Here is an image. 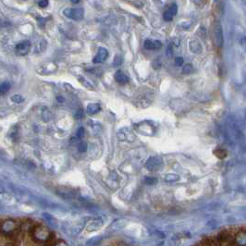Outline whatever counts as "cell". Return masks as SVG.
Segmentation results:
<instances>
[{
  "label": "cell",
  "instance_id": "4316f807",
  "mask_svg": "<svg viewBox=\"0 0 246 246\" xmlns=\"http://www.w3.org/2000/svg\"><path fill=\"white\" fill-rule=\"evenodd\" d=\"M38 6L41 7H45L48 6V0H40L38 2Z\"/></svg>",
  "mask_w": 246,
  "mask_h": 246
},
{
  "label": "cell",
  "instance_id": "8fae6325",
  "mask_svg": "<svg viewBox=\"0 0 246 246\" xmlns=\"http://www.w3.org/2000/svg\"><path fill=\"white\" fill-rule=\"evenodd\" d=\"M101 110V106L99 104H96V103H93V104H89L87 105V108H86V112L90 115H94V114H96L97 112H99Z\"/></svg>",
  "mask_w": 246,
  "mask_h": 246
},
{
  "label": "cell",
  "instance_id": "5bb4252c",
  "mask_svg": "<svg viewBox=\"0 0 246 246\" xmlns=\"http://www.w3.org/2000/svg\"><path fill=\"white\" fill-rule=\"evenodd\" d=\"M215 155L216 157L220 158V159H223L227 156V152L223 149H216L215 150Z\"/></svg>",
  "mask_w": 246,
  "mask_h": 246
},
{
  "label": "cell",
  "instance_id": "1f68e13d",
  "mask_svg": "<svg viewBox=\"0 0 246 246\" xmlns=\"http://www.w3.org/2000/svg\"><path fill=\"white\" fill-rule=\"evenodd\" d=\"M23 1H24V0H23Z\"/></svg>",
  "mask_w": 246,
  "mask_h": 246
},
{
  "label": "cell",
  "instance_id": "83f0119b",
  "mask_svg": "<svg viewBox=\"0 0 246 246\" xmlns=\"http://www.w3.org/2000/svg\"><path fill=\"white\" fill-rule=\"evenodd\" d=\"M83 117V111L82 110H80L79 112H77V114L75 115V118H78V119H80V118H81Z\"/></svg>",
  "mask_w": 246,
  "mask_h": 246
},
{
  "label": "cell",
  "instance_id": "484cf974",
  "mask_svg": "<svg viewBox=\"0 0 246 246\" xmlns=\"http://www.w3.org/2000/svg\"><path fill=\"white\" fill-rule=\"evenodd\" d=\"M154 45H155V50H157L162 47V43L158 40H155L154 41Z\"/></svg>",
  "mask_w": 246,
  "mask_h": 246
},
{
  "label": "cell",
  "instance_id": "f1b7e54d",
  "mask_svg": "<svg viewBox=\"0 0 246 246\" xmlns=\"http://www.w3.org/2000/svg\"><path fill=\"white\" fill-rule=\"evenodd\" d=\"M58 102H64V98L58 96Z\"/></svg>",
  "mask_w": 246,
  "mask_h": 246
},
{
  "label": "cell",
  "instance_id": "4fadbf2b",
  "mask_svg": "<svg viewBox=\"0 0 246 246\" xmlns=\"http://www.w3.org/2000/svg\"><path fill=\"white\" fill-rule=\"evenodd\" d=\"M179 179V176L177 175V174H172V173H170V174H168V175L165 177V180L167 181V182H176V181H178Z\"/></svg>",
  "mask_w": 246,
  "mask_h": 246
},
{
  "label": "cell",
  "instance_id": "9c48e42d",
  "mask_svg": "<svg viewBox=\"0 0 246 246\" xmlns=\"http://www.w3.org/2000/svg\"><path fill=\"white\" fill-rule=\"evenodd\" d=\"M126 223H127V221L124 219H118L111 224L110 228L112 230H119L126 226Z\"/></svg>",
  "mask_w": 246,
  "mask_h": 246
},
{
  "label": "cell",
  "instance_id": "30bf717a",
  "mask_svg": "<svg viewBox=\"0 0 246 246\" xmlns=\"http://www.w3.org/2000/svg\"><path fill=\"white\" fill-rule=\"evenodd\" d=\"M190 49L194 54H200L202 52V45L198 41H192L190 43Z\"/></svg>",
  "mask_w": 246,
  "mask_h": 246
},
{
  "label": "cell",
  "instance_id": "7a4b0ae2",
  "mask_svg": "<svg viewBox=\"0 0 246 246\" xmlns=\"http://www.w3.org/2000/svg\"><path fill=\"white\" fill-rule=\"evenodd\" d=\"M162 166H163V160L159 156L150 157L145 163L146 169H148L149 171H152V172L159 170L162 168Z\"/></svg>",
  "mask_w": 246,
  "mask_h": 246
},
{
  "label": "cell",
  "instance_id": "3957f363",
  "mask_svg": "<svg viewBox=\"0 0 246 246\" xmlns=\"http://www.w3.org/2000/svg\"><path fill=\"white\" fill-rule=\"evenodd\" d=\"M214 43L216 47H222L224 43V37H223V30L221 27V24L219 22H216L214 27Z\"/></svg>",
  "mask_w": 246,
  "mask_h": 246
},
{
  "label": "cell",
  "instance_id": "ffe728a7",
  "mask_svg": "<svg viewBox=\"0 0 246 246\" xmlns=\"http://www.w3.org/2000/svg\"><path fill=\"white\" fill-rule=\"evenodd\" d=\"M153 68L155 69V70H159L160 68H161V61H160V59H155L154 62H153Z\"/></svg>",
  "mask_w": 246,
  "mask_h": 246
},
{
  "label": "cell",
  "instance_id": "ac0fdd59",
  "mask_svg": "<svg viewBox=\"0 0 246 246\" xmlns=\"http://www.w3.org/2000/svg\"><path fill=\"white\" fill-rule=\"evenodd\" d=\"M144 182L148 185H152V184H155L157 182V179L156 178H152V177H146L144 179Z\"/></svg>",
  "mask_w": 246,
  "mask_h": 246
},
{
  "label": "cell",
  "instance_id": "9a60e30c",
  "mask_svg": "<svg viewBox=\"0 0 246 246\" xmlns=\"http://www.w3.org/2000/svg\"><path fill=\"white\" fill-rule=\"evenodd\" d=\"M46 218V220H47V222L50 224V225H52L53 227H57V222H56V220H55V218L54 217H52L50 215H48V214H44V215Z\"/></svg>",
  "mask_w": 246,
  "mask_h": 246
},
{
  "label": "cell",
  "instance_id": "8992f818",
  "mask_svg": "<svg viewBox=\"0 0 246 246\" xmlns=\"http://www.w3.org/2000/svg\"><path fill=\"white\" fill-rule=\"evenodd\" d=\"M103 226V221L101 219H95L93 220L86 228V230L89 231V232H92V231H96V230H99Z\"/></svg>",
  "mask_w": 246,
  "mask_h": 246
},
{
  "label": "cell",
  "instance_id": "e0dca14e",
  "mask_svg": "<svg viewBox=\"0 0 246 246\" xmlns=\"http://www.w3.org/2000/svg\"><path fill=\"white\" fill-rule=\"evenodd\" d=\"M193 71V67L192 64H187L182 69V72L184 74H189V73H192Z\"/></svg>",
  "mask_w": 246,
  "mask_h": 246
},
{
  "label": "cell",
  "instance_id": "277c9868",
  "mask_svg": "<svg viewBox=\"0 0 246 246\" xmlns=\"http://www.w3.org/2000/svg\"><path fill=\"white\" fill-rule=\"evenodd\" d=\"M31 42L28 40H25L23 42H21L20 44H18L16 45L15 48V52L18 56H25L29 53L30 49H31Z\"/></svg>",
  "mask_w": 246,
  "mask_h": 246
},
{
  "label": "cell",
  "instance_id": "7402d4cb",
  "mask_svg": "<svg viewBox=\"0 0 246 246\" xmlns=\"http://www.w3.org/2000/svg\"><path fill=\"white\" fill-rule=\"evenodd\" d=\"M175 64L178 67H181L183 65V58L181 57H178L175 58Z\"/></svg>",
  "mask_w": 246,
  "mask_h": 246
},
{
  "label": "cell",
  "instance_id": "5b68a950",
  "mask_svg": "<svg viewBox=\"0 0 246 246\" xmlns=\"http://www.w3.org/2000/svg\"><path fill=\"white\" fill-rule=\"evenodd\" d=\"M107 57H108V52H107V50H106L105 48H104V47H100V48L98 49V52H97V54H96V56L95 57V58H94L93 61H94V63H95V64L103 63L105 59L107 58Z\"/></svg>",
  "mask_w": 246,
  "mask_h": 246
},
{
  "label": "cell",
  "instance_id": "f546056e",
  "mask_svg": "<svg viewBox=\"0 0 246 246\" xmlns=\"http://www.w3.org/2000/svg\"><path fill=\"white\" fill-rule=\"evenodd\" d=\"M73 4H78L80 2V0H70Z\"/></svg>",
  "mask_w": 246,
  "mask_h": 246
},
{
  "label": "cell",
  "instance_id": "ba28073f",
  "mask_svg": "<svg viewBox=\"0 0 246 246\" xmlns=\"http://www.w3.org/2000/svg\"><path fill=\"white\" fill-rule=\"evenodd\" d=\"M115 80L118 82V83H121V84H124V83H127L129 81V78L128 76H126L121 70H118L115 74Z\"/></svg>",
  "mask_w": 246,
  "mask_h": 246
},
{
  "label": "cell",
  "instance_id": "d6986e66",
  "mask_svg": "<svg viewBox=\"0 0 246 246\" xmlns=\"http://www.w3.org/2000/svg\"><path fill=\"white\" fill-rule=\"evenodd\" d=\"M78 150H79V152H81V153H84V152H86V150H87V143L84 142H80L79 145H78Z\"/></svg>",
  "mask_w": 246,
  "mask_h": 246
},
{
  "label": "cell",
  "instance_id": "52a82bcc",
  "mask_svg": "<svg viewBox=\"0 0 246 246\" xmlns=\"http://www.w3.org/2000/svg\"><path fill=\"white\" fill-rule=\"evenodd\" d=\"M177 10H178V7H177V5L176 4H172L169 9L164 13V20L167 21H172L173 17L176 15L177 13Z\"/></svg>",
  "mask_w": 246,
  "mask_h": 246
},
{
  "label": "cell",
  "instance_id": "2e32d148",
  "mask_svg": "<svg viewBox=\"0 0 246 246\" xmlns=\"http://www.w3.org/2000/svg\"><path fill=\"white\" fill-rule=\"evenodd\" d=\"M144 47L148 50H155V45H154V41L151 40H146L144 42Z\"/></svg>",
  "mask_w": 246,
  "mask_h": 246
},
{
  "label": "cell",
  "instance_id": "6da1fadb",
  "mask_svg": "<svg viewBox=\"0 0 246 246\" xmlns=\"http://www.w3.org/2000/svg\"><path fill=\"white\" fill-rule=\"evenodd\" d=\"M63 14L71 20L81 21L84 16V10L81 7H67L63 10Z\"/></svg>",
  "mask_w": 246,
  "mask_h": 246
},
{
  "label": "cell",
  "instance_id": "603a6c76",
  "mask_svg": "<svg viewBox=\"0 0 246 246\" xmlns=\"http://www.w3.org/2000/svg\"><path fill=\"white\" fill-rule=\"evenodd\" d=\"M166 53H167V55H168L169 57H172V55H173V45H172V44H169V45L168 46Z\"/></svg>",
  "mask_w": 246,
  "mask_h": 246
},
{
  "label": "cell",
  "instance_id": "44dd1931",
  "mask_svg": "<svg viewBox=\"0 0 246 246\" xmlns=\"http://www.w3.org/2000/svg\"><path fill=\"white\" fill-rule=\"evenodd\" d=\"M12 100H13L14 102H16V103H21V102L23 101V98H22L21 95H13V96H12Z\"/></svg>",
  "mask_w": 246,
  "mask_h": 246
},
{
  "label": "cell",
  "instance_id": "d4e9b609",
  "mask_svg": "<svg viewBox=\"0 0 246 246\" xmlns=\"http://www.w3.org/2000/svg\"><path fill=\"white\" fill-rule=\"evenodd\" d=\"M83 135H84V128L81 127L78 130V132H77V137L78 138H81V137H83Z\"/></svg>",
  "mask_w": 246,
  "mask_h": 246
},
{
  "label": "cell",
  "instance_id": "4dcf8cb0",
  "mask_svg": "<svg viewBox=\"0 0 246 246\" xmlns=\"http://www.w3.org/2000/svg\"><path fill=\"white\" fill-rule=\"evenodd\" d=\"M200 1H202V2H203V3H206V2H207V0H200Z\"/></svg>",
  "mask_w": 246,
  "mask_h": 246
},
{
  "label": "cell",
  "instance_id": "cb8c5ba5",
  "mask_svg": "<svg viewBox=\"0 0 246 246\" xmlns=\"http://www.w3.org/2000/svg\"><path fill=\"white\" fill-rule=\"evenodd\" d=\"M122 63V58L119 56H117L114 59V66H119Z\"/></svg>",
  "mask_w": 246,
  "mask_h": 246
},
{
  "label": "cell",
  "instance_id": "7c38bea8",
  "mask_svg": "<svg viewBox=\"0 0 246 246\" xmlns=\"http://www.w3.org/2000/svg\"><path fill=\"white\" fill-rule=\"evenodd\" d=\"M10 89V83L7 81H4L0 84V94L5 95L6 93L8 92V90Z\"/></svg>",
  "mask_w": 246,
  "mask_h": 246
}]
</instances>
